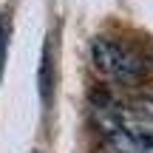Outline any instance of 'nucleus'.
<instances>
[{
    "instance_id": "nucleus-2",
    "label": "nucleus",
    "mask_w": 153,
    "mask_h": 153,
    "mask_svg": "<svg viewBox=\"0 0 153 153\" xmlns=\"http://www.w3.org/2000/svg\"><path fill=\"white\" fill-rule=\"evenodd\" d=\"M91 60L105 79L119 85H139L148 74L145 57L116 37H97L91 43Z\"/></svg>"
},
{
    "instance_id": "nucleus-3",
    "label": "nucleus",
    "mask_w": 153,
    "mask_h": 153,
    "mask_svg": "<svg viewBox=\"0 0 153 153\" xmlns=\"http://www.w3.org/2000/svg\"><path fill=\"white\" fill-rule=\"evenodd\" d=\"M37 82H40V99H43V105L51 108V102H54V45H51V40L43 43Z\"/></svg>"
},
{
    "instance_id": "nucleus-4",
    "label": "nucleus",
    "mask_w": 153,
    "mask_h": 153,
    "mask_svg": "<svg viewBox=\"0 0 153 153\" xmlns=\"http://www.w3.org/2000/svg\"><path fill=\"white\" fill-rule=\"evenodd\" d=\"M9 43H11V17L6 11L0 17V79H3V68H6V57H9Z\"/></svg>"
},
{
    "instance_id": "nucleus-1",
    "label": "nucleus",
    "mask_w": 153,
    "mask_h": 153,
    "mask_svg": "<svg viewBox=\"0 0 153 153\" xmlns=\"http://www.w3.org/2000/svg\"><path fill=\"white\" fill-rule=\"evenodd\" d=\"M97 125L114 153H153V119L116 102L97 105Z\"/></svg>"
},
{
    "instance_id": "nucleus-5",
    "label": "nucleus",
    "mask_w": 153,
    "mask_h": 153,
    "mask_svg": "<svg viewBox=\"0 0 153 153\" xmlns=\"http://www.w3.org/2000/svg\"><path fill=\"white\" fill-rule=\"evenodd\" d=\"M136 111H142L145 116H150V119H153V97H142L136 102Z\"/></svg>"
}]
</instances>
